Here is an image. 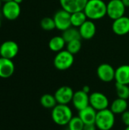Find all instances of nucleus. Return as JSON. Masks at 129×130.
I'll list each match as a JSON object with an SVG mask.
<instances>
[{"label":"nucleus","mask_w":129,"mask_h":130,"mask_svg":"<svg viewBox=\"0 0 129 130\" xmlns=\"http://www.w3.org/2000/svg\"><path fill=\"white\" fill-rule=\"evenodd\" d=\"M106 5L103 0H88L84 11L87 19L100 20L106 15Z\"/></svg>","instance_id":"obj_1"},{"label":"nucleus","mask_w":129,"mask_h":130,"mask_svg":"<svg viewBox=\"0 0 129 130\" xmlns=\"http://www.w3.org/2000/svg\"><path fill=\"white\" fill-rule=\"evenodd\" d=\"M52 120L59 126H67L73 117L71 109L65 104H57L51 113Z\"/></svg>","instance_id":"obj_2"},{"label":"nucleus","mask_w":129,"mask_h":130,"mask_svg":"<svg viewBox=\"0 0 129 130\" xmlns=\"http://www.w3.org/2000/svg\"><path fill=\"white\" fill-rule=\"evenodd\" d=\"M115 114L110 109L97 111L95 125L100 130H110L115 125Z\"/></svg>","instance_id":"obj_3"},{"label":"nucleus","mask_w":129,"mask_h":130,"mask_svg":"<svg viewBox=\"0 0 129 130\" xmlns=\"http://www.w3.org/2000/svg\"><path fill=\"white\" fill-rule=\"evenodd\" d=\"M74 55L67 50H62L56 55L54 58V66L60 71H65L71 67L74 63Z\"/></svg>","instance_id":"obj_4"},{"label":"nucleus","mask_w":129,"mask_h":130,"mask_svg":"<svg viewBox=\"0 0 129 130\" xmlns=\"http://www.w3.org/2000/svg\"><path fill=\"white\" fill-rule=\"evenodd\" d=\"M125 8L122 0H110L106 5V15L114 21L125 15Z\"/></svg>","instance_id":"obj_5"},{"label":"nucleus","mask_w":129,"mask_h":130,"mask_svg":"<svg viewBox=\"0 0 129 130\" xmlns=\"http://www.w3.org/2000/svg\"><path fill=\"white\" fill-rule=\"evenodd\" d=\"M56 28L59 30L64 31L71 27V13L64 9H60L56 12L53 16Z\"/></svg>","instance_id":"obj_6"},{"label":"nucleus","mask_w":129,"mask_h":130,"mask_svg":"<svg viewBox=\"0 0 129 130\" xmlns=\"http://www.w3.org/2000/svg\"><path fill=\"white\" fill-rule=\"evenodd\" d=\"M90 106L97 111L109 108V101L108 98L101 92H93L90 94Z\"/></svg>","instance_id":"obj_7"},{"label":"nucleus","mask_w":129,"mask_h":130,"mask_svg":"<svg viewBox=\"0 0 129 130\" xmlns=\"http://www.w3.org/2000/svg\"><path fill=\"white\" fill-rule=\"evenodd\" d=\"M2 11L3 16L9 21L16 20L21 14V6L20 4L14 1H11L4 3L2 7Z\"/></svg>","instance_id":"obj_8"},{"label":"nucleus","mask_w":129,"mask_h":130,"mask_svg":"<svg viewBox=\"0 0 129 130\" xmlns=\"http://www.w3.org/2000/svg\"><path fill=\"white\" fill-rule=\"evenodd\" d=\"M74 94L75 92L71 87L62 86L56 91L54 96L59 104L68 105L72 101Z\"/></svg>","instance_id":"obj_9"},{"label":"nucleus","mask_w":129,"mask_h":130,"mask_svg":"<svg viewBox=\"0 0 129 130\" xmlns=\"http://www.w3.org/2000/svg\"><path fill=\"white\" fill-rule=\"evenodd\" d=\"M19 47L16 42L7 40L3 42L0 46V56L9 59L14 58L18 53Z\"/></svg>","instance_id":"obj_10"},{"label":"nucleus","mask_w":129,"mask_h":130,"mask_svg":"<svg viewBox=\"0 0 129 130\" xmlns=\"http://www.w3.org/2000/svg\"><path fill=\"white\" fill-rule=\"evenodd\" d=\"M97 74L100 80L102 82H110L115 80L116 69L108 63H103L98 66Z\"/></svg>","instance_id":"obj_11"},{"label":"nucleus","mask_w":129,"mask_h":130,"mask_svg":"<svg viewBox=\"0 0 129 130\" xmlns=\"http://www.w3.org/2000/svg\"><path fill=\"white\" fill-rule=\"evenodd\" d=\"M74 107L78 111L90 106V95L83 90H79L75 92L72 101Z\"/></svg>","instance_id":"obj_12"},{"label":"nucleus","mask_w":129,"mask_h":130,"mask_svg":"<svg viewBox=\"0 0 129 130\" xmlns=\"http://www.w3.org/2000/svg\"><path fill=\"white\" fill-rule=\"evenodd\" d=\"M88 0H59L62 8L69 13L84 11Z\"/></svg>","instance_id":"obj_13"},{"label":"nucleus","mask_w":129,"mask_h":130,"mask_svg":"<svg viewBox=\"0 0 129 130\" xmlns=\"http://www.w3.org/2000/svg\"><path fill=\"white\" fill-rule=\"evenodd\" d=\"M112 29L113 32L119 36L129 34V17L122 16L113 21Z\"/></svg>","instance_id":"obj_14"},{"label":"nucleus","mask_w":129,"mask_h":130,"mask_svg":"<svg viewBox=\"0 0 129 130\" xmlns=\"http://www.w3.org/2000/svg\"><path fill=\"white\" fill-rule=\"evenodd\" d=\"M78 30L81 38L84 40H90L94 37L97 28L94 21L88 19L78 28Z\"/></svg>","instance_id":"obj_15"},{"label":"nucleus","mask_w":129,"mask_h":130,"mask_svg":"<svg viewBox=\"0 0 129 130\" xmlns=\"http://www.w3.org/2000/svg\"><path fill=\"white\" fill-rule=\"evenodd\" d=\"M14 72V64L11 59L0 56V78H10Z\"/></svg>","instance_id":"obj_16"},{"label":"nucleus","mask_w":129,"mask_h":130,"mask_svg":"<svg viewBox=\"0 0 129 130\" xmlns=\"http://www.w3.org/2000/svg\"><path fill=\"white\" fill-rule=\"evenodd\" d=\"M97 111L94 110L91 106H88L86 108L78 111V117L81 119L85 125L95 124Z\"/></svg>","instance_id":"obj_17"},{"label":"nucleus","mask_w":129,"mask_h":130,"mask_svg":"<svg viewBox=\"0 0 129 130\" xmlns=\"http://www.w3.org/2000/svg\"><path fill=\"white\" fill-rule=\"evenodd\" d=\"M115 80L116 83L129 85V65H122L116 69Z\"/></svg>","instance_id":"obj_18"},{"label":"nucleus","mask_w":129,"mask_h":130,"mask_svg":"<svg viewBox=\"0 0 129 130\" xmlns=\"http://www.w3.org/2000/svg\"><path fill=\"white\" fill-rule=\"evenodd\" d=\"M128 103L127 100L117 98L110 104V110L115 115H121L122 113L128 110Z\"/></svg>","instance_id":"obj_19"},{"label":"nucleus","mask_w":129,"mask_h":130,"mask_svg":"<svg viewBox=\"0 0 129 130\" xmlns=\"http://www.w3.org/2000/svg\"><path fill=\"white\" fill-rule=\"evenodd\" d=\"M65 40L62 37V36H56L53 37L49 42V49L53 51L59 53L62 50H63L65 46Z\"/></svg>","instance_id":"obj_20"},{"label":"nucleus","mask_w":129,"mask_h":130,"mask_svg":"<svg viewBox=\"0 0 129 130\" xmlns=\"http://www.w3.org/2000/svg\"><path fill=\"white\" fill-rule=\"evenodd\" d=\"M87 20V18L84 11H77V12H74L71 14V27L79 28Z\"/></svg>","instance_id":"obj_21"},{"label":"nucleus","mask_w":129,"mask_h":130,"mask_svg":"<svg viewBox=\"0 0 129 130\" xmlns=\"http://www.w3.org/2000/svg\"><path fill=\"white\" fill-rule=\"evenodd\" d=\"M40 104L42 107L46 109H53L57 104V101L56 100V98L54 94H45L40 98Z\"/></svg>","instance_id":"obj_22"},{"label":"nucleus","mask_w":129,"mask_h":130,"mask_svg":"<svg viewBox=\"0 0 129 130\" xmlns=\"http://www.w3.org/2000/svg\"><path fill=\"white\" fill-rule=\"evenodd\" d=\"M62 32L63 33H62V36L66 43H68V42L74 40H78V39L81 38L80 33H79V30L77 29V27H71L68 28L67 30H65Z\"/></svg>","instance_id":"obj_23"},{"label":"nucleus","mask_w":129,"mask_h":130,"mask_svg":"<svg viewBox=\"0 0 129 130\" xmlns=\"http://www.w3.org/2000/svg\"><path fill=\"white\" fill-rule=\"evenodd\" d=\"M116 91L117 97L122 99L128 100L129 98V85L116 82Z\"/></svg>","instance_id":"obj_24"},{"label":"nucleus","mask_w":129,"mask_h":130,"mask_svg":"<svg viewBox=\"0 0 129 130\" xmlns=\"http://www.w3.org/2000/svg\"><path fill=\"white\" fill-rule=\"evenodd\" d=\"M84 125L85 124L84 123V122L78 116V117H73L67 126L68 130H83Z\"/></svg>","instance_id":"obj_25"},{"label":"nucleus","mask_w":129,"mask_h":130,"mask_svg":"<svg viewBox=\"0 0 129 130\" xmlns=\"http://www.w3.org/2000/svg\"><path fill=\"white\" fill-rule=\"evenodd\" d=\"M81 48V39L74 40H71V41L67 43L66 50H67L68 52H70L71 54H73V55L78 53L80 51Z\"/></svg>","instance_id":"obj_26"},{"label":"nucleus","mask_w":129,"mask_h":130,"mask_svg":"<svg viewBox=\"0 0 129 130\" xmlns=\"http://www.w3.org/2000/svg\"><path fill=\"white\" fill-rule=\"evenodd\" d=\"M40 26L41 27L45 30H52L53 29L56 28V24H55V21L53 20V18H44L41 20L40 21Z\"/></svg>","instance_id":"obj_27"},{"label":"nucleus","mask_w":129,"mask_h":130,"mask_svg":"<svg viewBox=\"0 0 129 130\" xmlns=\"http://www.w3.org/2000/svg\"><path fill=\"white\" fill-rule=\"evenodd\" d=\"M121 120L125 126H129V110H127L121 114Z\"/></svg>","instance_id":"obj_28"},{"label":"nucleus","mask_w":129,"mask_h":130,"mask_svg":"<svg viewBox=\"0 0 129 130\" xmlns=\"http://www.w3.org/2000/svg\"><path fill=\"white\" fill-rule=\"evenodd\" d=\"M97 126L95 124H88V125H84V127L83 130H97Z\"/></svg>","instance_id":"obj_29"},{"label":"nucleus","mask_w":129,"mask_h":130,"mask_svg":"<svg viewBox=\"0 0 129 130\" xmlns=\"http://www.w3.org/2000/svg\"><path fill=\"white\" fill-rule=\"evenodd\" d=\"M82 90H83L84 92L87 93V94H89V93H90V87H89V86H87V85L84 86V87H83V88H82Z\"/></svg>","instance_id":"obj_30"},{"label":"nucleus","mask_w":129,"mask_h":130,"mask_svg":"<svg viewBox=\"0 0 129 130\" xmlns=\"http://www.w3.org/2000/svg\"><path fill=\"white\" fill-rule=\"evenodd\" d=\"M126 8H129V0H122Z\"/></svg>","instance_id":"obj_31"},{"label":"nucleus","mask_w":129,"mask_h":130,"mask_svg":"<svg viewBox=\"0 0 129 130\" xmlns=\"http://www.w3.org/2000/svg\"><path fill=\"white\" fill-rule=\"evenodd\" d=\"M13 1H14L15 2H17V3H18V4H21V3L23 2V0H13Z\"/></svg>","instance_id":"obj_32"},{"label":"nucleus","mask_w":129,"mask_h":130,"mask_svg":"<svg viewBox=\"0 0 129 130\" xmlns=\"http://www.w3.org/2000/svg\"><path fill=\"white\" fill-rule=\"evenodd\" d=\"M2 2L5 3V2H11V1H13V0H1Z\"/></svg>","instance_id":"obj_33"},{"label":"nucleus","mask_w":129,"mask_h":130,"mask_svg":"<svg viewBox=\"0 0 129 130\" xmlns=\"http://www.w3.org/2000/svg\"><path fill=\"white\" fill-rule=\"evenodd\" d=\"M124 130H129V126H126V128Z\"/></svg>","instance_id":"obj_34"},{"label":"nucleus","mask_w":129,"mask_h":130,"mask_svg":"<svg viewBox=\"0 0 129 130\" xmlns=\"http://www.w3.org/2000/svg\"><path fill=\"white\" fill-rule=\"evenodd\" d=\"M2 1L0 0V8H1L2 7Z\"/></svg>","instance_id":"obj_35"},{"label":"nucleus","mask_w":129,"mask_h":130,"mask_svg":"<svg viewBox=\"0 0 129 130\" xmlns=\"http://www.w3.org/2000/svg\"><path fill=\"white\" fill-rule=\"evenodd\" d=\"M1 25H2V21H1V18H0V27H1Z\"/></svg>","instance_id":"obj_36"}]
</instances>
